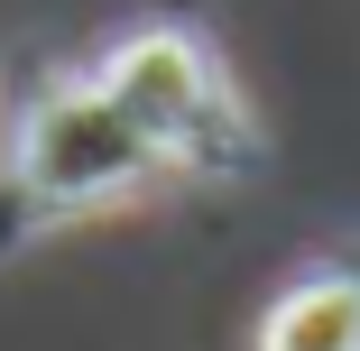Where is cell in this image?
<instances>
[{"mask_svg":"<svg viewBox=\"0 0 360 351\" xmlns=\"http://www.w3.org/2000/svg\"><path fill=\"white\" fill-rule=\"evenodd\" d=\"M167 176V158L129 129V111L93 84V75H56L46 93L19 102V129H10V185L37 222H75V213H102V203H129Z\"/></svg>","mask_w":360,"mask_h":351,"instance_id":"obj_1","label":"cell"},{"mask_svg":"<svg viewBox=\"0 0 360 351\" xmlns=\"http://www.w3.org/2000/svg\"><path fill=\"white\" fill-rule=\"evenodd\" d=\"M259 351H360V268H305L259 314Z\"/></svg>","mask_w":360,"mask_h":351,"instance_id":"obj_3","label":"cell"},{"mask_svg":"<svg viewBox=\"0 0 360 351\" xmlns=\"http://www.w3.org/2000/svg\"><path fill=\"white\" fill-rule=\"evenodd\" d=\"M93 84H102V93L129 111V129L167 158V176H231V167L259 158L222 56H212L194 28H129V37L93 65Z\"/></svg>","mask_w":360,"mask_h":351,"instance_id":"obj_2","label":"cell"}]
</instances>
